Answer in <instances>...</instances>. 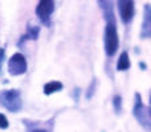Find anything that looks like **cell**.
I'll use <instances>...</instances> for the list:
<instances>
[{
  "mask_svg": "<svg viewBox=\"0 0 151 132\" xmlns=\"http://www.w3.org/2000/svg\"><path fill=\"white\" fill-rule=\"evenodd\" d=\"M99 8L102 9L106 20L105 28V52L109 57H113L118 49V33H117V23L113 11V5L110 1H98Z\"/></svg>",
  "mask_w": 151,
  "mask_h": 132,
  "instance_id": "1",
  "label": "cell"
},
{
  "mask_svg": "<svg viewBox=\"0 0 151 132\" xmlns=\"http://www.w3.org/2000/svg\"><path fill=\"white\" fill-rule=\"evenodd\" d=\"M133 115L135 116V119L138 120V123L145 128V130L146 131L151 130L150 108L143 104L142 96L139 93L135 94V104H134V108H133Z\"/></svg>",
  "mask_w": 151,
  "mask_h": 132,
  "instance_id": "3",
  "label": "cell"
},
{
  "mask_svg": "<svg viewBox=\"0 0 151 132\" xmlns=\"http://www.w3.org/2000/svg\"><path fill=\"white\" fill-rule=\"evenodd\" d=\"M94 87H96V81L91 82V86H90V88H89V93H86V98H91V95H93V93H94Z\"/></svg>",
  "mask_w": 151,
  "mask_h": 132,
  "instance_id": "13",
  "label": "cell"
},
{
  "mask_svg": "<svg viewBox=\"0 0 151 132\" xmlns=\"http://www.w3.org/2000/svg\"><path fill=\"white\" fill-rule=\"evenodd\" d=\"M63 83L58 82V81H52V82H48L44 86V94L45 95H50L53 93H57V91L63 90Z\"/></svg>",
  "mask_w": 151,
  "mask_h": 132,
  "instance_id": "9",
  "label": "cell"
},
{
  "mask_svg": "<svg viewBox=\"0 0 151 132\" xmlns=\"http://www.w3.org/2000/svg\"><path fill=\"white\" fill-rule=\"evenodd\" d=\"M3 57H4V48L0 49V69H1V61H3Z\"/></svg>",
  "mask_w": 151,
  "mask_h": 132,
  "instance_id": "14",
  "label": "cell"
},
{
  "mask_svg": "<svg viewBox=\"0 0 151 132\" xmlns=\"http://www.w3.org/2000/svg\"><path fill=\"white\" fill-rule=\"evenodd\" d=\"M139 66L142 67V70H146V64L145 62H139Z\"/></svg>",
  "mask_w": 151,
  "mask_h": 132,
  "instance_id": "15",
  "label": "cell"
},
{
  "mask_svg": "<svg viewBox=\"0 0 151 132\" xmlns=\"http://www.w3.org/2000/svg\"><path fill=\"white\" fill-rule=\"evenodd\" d=\"M32 132H47V131H45V130H33Z\"/></svg>",
  "mask_w": 151,
  "mask_h": 132,
  "instance_id": "16",
  "label": "cell"
},
{
  "mask_svg": "<svg viewBox=\"0 0 151 132\" xmlns=\"http://www.w3.org/2000/svg\"><path fill=\"white\" fill-rule=\"evenodd\" d=\"M53 12H55V3L50 0H41L36 7V15L47 25H49V19Z\"/></svg>",
  "mask_w": 151,
  "mask_h": 132,
  "instance_id": "6",
  "label": "cell"
},
{
  "mask_svg": "<svg viewBox=\"0 0 151 132\" xmlns=\"http://www.w3.org/2000/svg\"><path fill=\"white\" fill-rule=\"evenodd\" d=\"M113 104H114V110L117 114H119L121 110H122V96L121 95H115L113 99Z\"/></svg>",
  "mask_w": 151,
  "mask_h": 132,
  "instance_id": "11",
  "label": "cell"
},
{
  "mask_svg": "<svg viewBox=\"0 0 151 132\" xmlns=\"http://www.w3.org/2000/svg\"><path fill=\"white\" fill-rule=\"evenodd\" d=\"M151 36V8L149 4L145 5V19L143 25L141 29V37L142 39H149Z\"/></svg>",
  "mask_w": 151,
  "mask_h": 132,
  "instance_id": "7",
  "label": "cell"
},
{
  "mask_svg": "<svg viewBox=\"0 0 151 132\" xmlns=\"http://www.w3.org/2000/svg\"><path fill=\"white\" fill-rule=\"evenodd\" d=\"M117 5H118V11H119V16L122 23L126 24V25L130 24L134 17V13H135L134 1H131V0H119L117 3Z\"/></svg>",
  "mask_w": 151,
  "mask_h": 132,
  "instance_id": "5",
  "label": "cell"
},
{
  "mask_svg": "<svg viewBox=\"0 0 151 132\" xmlns=\"http://www.w3.org/2000/svg\"><path fill=\"white\" fill-rule=\"evenodd\" d=\"M130 67V58H129L127 52H122L118 58V62H117V70L119 71H125Z\"/></svg>",
  "mask_w": 151,
  "mask_h": 132,
  "instance_id": "10",
  "label": "cell"
},
{
  "mask_svg": "<svg viewBox=\"0 0 151 132\" xmlns=\"http://www.w3.org/2000/svg\"><path fill=\"white\" fill-rule=\"evenodd\" d=\"M8 71L11 75H21L27 71V60L21 53H15L8 61Z\"/></svg>",
  "mask_w": 151,
  "mask_h": 132,
  "instance_id": "4",
  "label": "cell"
},
{
  "mask_svg": "<svg viewBox=\"0 0 151 132\" xmlns=\"http://www.w3.org/2000/svg\"><path fill=\"white\" fill-rule=\"evenodd\" d=\"M0 128H1V130L8 128V119H7V116L3 114H0Z\"/></svg>",
  "mask_w": 151,
  "mask_h": 132,
  "instance_id": "12",
  "label": "cell"
},
{
  "mask_svg": "<svg viewBox=\"0 0 151 132\" xmlns=\"http://www.w3.org/2000/svg\"><path fill=\"white\" fill-rule=\"evenodd\" d=\"M39 33H40V28L39 26H28L27 33L23 34L19 41V45H21L23 42H25L27 40H37L39 39Z\"/></svg>",
  "mask_w": 151,
  "mask_h": 132,
  "instance_id": "8",
  "label": "cell"
},
{
  "mask_svg": "<svg viewBox=\"0 0 151 132\" xmlns=\"http://www.w3.org/2000/svg\"><path fill=\"white\" fill-rule=\"evenodd\" d=\"M0 106L11 112H19L23 107V101L19 90H4L0 93Z\"/></svg>",
  "mask_w": 151,
  "mask_h": 132,
  "instance_id": "2",
  "label": "cell"
}]
</instances>
